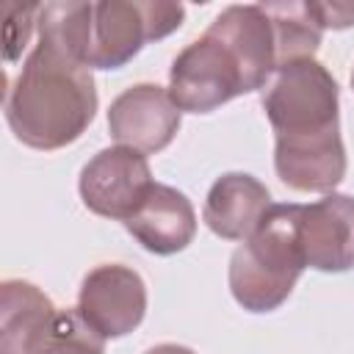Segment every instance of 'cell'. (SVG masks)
Returning <instances> with one entry per match:
<instances>
[{"label":"cell","instance_id":"cell-12","mask_svg":"<svg viewBox=\"0 0 354 354\" xmlns=\"http://www.w3.org/2000/svg\"><path fill=\"white\" fill-rule=\"evenodd\" d=\"M271 205V194L257 177L246 171H227L210 185L202 218L218 238L246 241L260 227Z\"/></svg>","mask_w":354,"mask_h":354},{"label":"cell","instance_id":"cell-19","mask_svg":"<svg viewBox=\"0 0 354 354\" xmlns=\"http://www.w3.org/2000/svg\"><path fill=\"white\" fill-rule=\"evenodd\" d=\"M144 354H196V351H191L188 346H177V343H160V346L147 348Z\"/></svg>","mask_w":354,"mask_h":354},{"label":"cell","instance_id":"cell-10","mask_svg":"<svg viewBox=\"0 0 354 354\" xmlns=\"http://www.w3.org/2000/svg\"><path fill=\"white\" fill-rule=\"evenodd\" d=\"M274 138V169L288 188L304 194H335L346 177V147L340 127Z\"/></svg>","mask_w":354,"mask_h":354},{"label":"cell","instance_id":"cell-3","mask_svg":"<svg viewBox=\"0 0 354 354\" xmlns=\"http://www.w3.org/2000/svg\"><path fill=\"white\" fill-rule=\"evenodd\" d=\"M274 136H307L340 127V88L315 58L288 61L260 88Z\"/></svg>","mask_w":354,"mask_h":354},{"label":"cell","instance_id":"cell-8","mask_svg":"<svg viewBox=\"0 0 354 354\" xmlns=\"http://www.w3.org/2000/svg\"><path fill=\"white\" fill-rule=\"evenodd\" d=\"M183 111L171 102L169 88L158 83H136L124 88L108 108L111 138L122 147L155 155L171 144L180 130Z\"/></svg>","mask_w":354,"mask_h":354},{"label":"cell","instance_id":"cell-15","mask_svg":"<svg viewBox=\"0 0 354 354\" xmlns=\"http://www.w3.org/2000/svg\"><path fill=\"white\" fill-rule=\"evenodd\" d=\"M268 14L274 33H277V53L279 66L299 58H313L321 44V25L307 8V0H277V3H260Z\"/></svg>","mask_w":354,"mask_h":354},{"label":"cell","instance_id":"cell-20","mask_svg":"<svg viewBox=\"0 0 354 354\" xmlns=\"http://www.w3.org/2000/svg\"><path fill=\"white\" fill-rule=\"evenodd\" d=\"M351 88H354V69H351Z\"/></svg>","mask_w":354,"mask_h":354},{"label":"cell","instance_id":"cell-16","mask_svg":"<svg viewBox=\"0 0 354 354\" xmlns=\"http://www.w3.org/2000/svg\"><path fill=\"white\" fill-rule=\"evenodd\" d=\"M36 354H105V340L77 315V310H64Z\"/></svg>","mask_w":354,"mask_h":354},{"label":"cell","instance_id":"cell-9","mask_svg":"<svg viewBox=\"0 0 354 354\" xmlns=\"http://www.w3.org/2000/svg\"><path fill=\"white\" fill-rule=\"evenodd\" d=\"M296 238L304 263L315 271L343 274L354 268V196L326 194L313 205H299Z\"/></svg>","mask_w":354,"mask_h":354},{"label":"cell","instance_id":"cell-18","mask_svg":"<svg viewBox=\"0 0 354 354\" xmlns=\"http://www.w3.org/2000/svg\"><path fill=\"white\" fill-rule=\"evenodd\" d=\"M307 8L321 25V30H343L354 25V0H307Z\"/></svg>","mask_w":354,"mask_h":354},{"label":"cell","instance_id":"cell-13","mask_svg":"<svg viewBox=\"0 0 354 354\" xmlns=\"http://www.w3.org/2000/svg\"><path fill=\"white\" fill-rule=\"evenodd\" d=\"M210 30L221 36L235 55L243 64V72L249 77L252 91L263 88L274 69L279 66V53H277V33L263 11L260 3L252 6H227L213 22Z\"/></svg>","mask_w":354,"mask_h":354},{"label":"cell","instance_id":"cell-6","mask_svg":"<svg viewBox=\"0 0 354 354\" xmlns=\"http://www.w3.org/2000/svg\"><path fill=\"white\" fill-rule=\"evenodd\" d=\"M152 185L155 180L147 155L130 147L100 149L83 166L77 180L83 205L102 218H119V221H127L141 207Z\"/></svg>","mask_w":354,"mask_h":354},{"label":"cell","instance_id":"cell-5","mask_svg":"<svg viewBox=\"0 0 354 354\" xmlns=\"http://www.w3.org/2000/svg\"><path fill=\"white\" fill-rule=\"evenodd\" d=\"M249 91L252 86L241 58L210 28L171 61L169 97L180 111L210 113L218 105Z\"/></svg>","mask_w":354,"mask_h":354},{"label":"cell","instance_id":"cell-1","mask_svg":"<svg viewBox=\"0 0 354 354\" xmlns=\"http://www.w3.org/2000/svg\"><path fill=\"white\" fill-rule=\"evenodd\" d=\"M97 102L91 69L39 39L8 86L3 108L17 141L50 152L75 144L86 133Z\"/></svg>","mask_w":354,"mask_h":354},{"label":"cell","instance_id":"cell-14","mask_svg":"<svg viewBox=\"0 0 354 354\" xmlns=\"http://www.w3.org/2000/svg\"><path fill=\"white\" fill-rule=\"evenodd\" d=\"M55 321V304L33 282L6 279L0 285V354H36Z\"/></svg>","mask_w":354,"mask_h":354},{"label":"cell","instance_id":"cell-7","mask_svg":"<svg viewBox=\"0 0 354 354\" xmlns=\"http://www.w3.org/2000/svg\"><path fill=\"white\" fill-rule=\"evenodd\" d=\"M75 310L102 340L124 337L147 315V285L136 268L102 263L83 277Z\"/></svg>","mask_w":354,"mask_h":354},{"label":"cell","instance_id":"cell-17","mask_svg":"<svg viewBox=\"0 0 354 354\" xmlns=\"http://www.w3.org/2000/svg\"><path fill=\"white\" fill-rule=\"evenodd\" d=\"M39 8L41 6H19V3L6 6V58L8 61H14L19 55V47L28 44L30 30L39 19Z\"/></svg>","mask_w":354,"mask_h":354},{"label":"cell","instance_id":"cell-4","mask_svg":"<svg viewBox=\"0 0 354 354\" xmlns=\"http://www.w3.org/2000/svg\"><path fill=\"white\" fill-rule=\"evenodd\" d=\"M185 19L183 3L169 0H102L91 3L88 69H122L147 41L174 33Z\"/></svg>","mask_w":354,"mask_h":354},{"label":"cell","instance_id":"cell-2","mask_svg":"<svg viewBox=\"0 0 354 354\" xmlns=\"http://www.w3.org/2000/svg\"><path fill=\"white\" fill-rule=\"evenodd\" d=\"M299 205H271L260 227L230 257V293L249 313L277 310L307 268L296 238Z\"/></svg>","mask_w":354,"mask_h":354},{"label":"cell","instance_id":"cell-11","mask_svg":"<svg viewBox=\"0 0 354 354\" xmlns=\"http://www.w3.org/2000/svg\"><path fill=\"white\" fill-rule=\"evenodd\" d=\"M124 230L152 254H177L196 235V213L191 199L163 183H155L141 207L124 221Z\"/></svg>","mask_w":354,"mask_h":354}]
</instances>
